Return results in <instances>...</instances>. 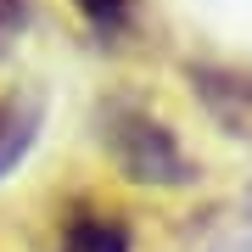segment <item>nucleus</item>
Wrapping results in <instances>:
<instances>
[{
    "label": "nucleus",
    "instance_id": "4",
    "mask_svg": "<svg viewBox=\"0 0 252 252\" xmlns=\"http://www.w3.org/2000/svg\"><path fill=\"white\" fill-rule=\"evenodd\" d=\"M39 140V101L34 95H0V180L28 157Z\"/></svg>",
    "mask_w": 252,
    "mask_h": 252
},
{
    "label": "nucleus",
    "instance_id": "1",
    "mask_svg": "<svg viewBox=\"0 0 252 252\" xmlns=\"http://www.w3.org/2000/svg\"><path fill=\"white\" fill-rule=\"evenodd\" d=\"M95 140L112 157V168L135 185H190L196 162L185 157V146L174 140V129L157 112H146L140 101H101L95 112Z\"/></svg>",
    "mask_w": 252,
    "mask_h": 252
},
{
    "label": "nucleus",
    "instance_id": "5",
    "mask_svg": "<svg viewBox=\"0 0 252 252\" xmlns=\"http://www.w3.org/2000/svg\"><path fill=\"white\" fill-rule=\"evenodd\" d=\"M73 6H79V17L90 23L101 39H112V34L129 28V6H135V0H73Z\"/></svg>",
    "mask_w": 252,
    "mask_h": 252
},
{
    "label": "nucleus",
    "instance_id": "6",
    "mask_svg": "<svg viewBox=\"0 0 252 252\" xmlns=\"http://www.w3.org/2000/svg\"><path fill=\"white\" fill-rule=\"evenodd\" d=\"M28 23V0H0V45Z\"/></svg>",
    "mask_w": 252,
    "mask_h": 252
},
{
    "label": "nucleus",
    "instance_id": "2",
    "mask_svg": "<svg viewBox=\"0 0 252 252\" xmlns=\"http://www.w3.org/2000/svg\"><path fill=\"white\" fill-rule=\"evenodd\" d=\"M185 84L202 101L224 135L252 140V73L247 67H219V62H185Z\"/></svg>",
    "mask_w": 252,
    "mask_h": 252
},
{
    "label": "nucleus",
    "instance_id": "3",
    "mask_svg": "<svg viewBox=\"0 0 252 252\" xmlns=\"http://www.w3.org/2000/svg\"><path fill=\"white\" fill-rule=\"evenodd\" d=\"M129 219L112 213V207H73L56 252H129Z\"/></svg>",
    "mask_w": 252,
    "mask_h": 252
}]
</instances>
